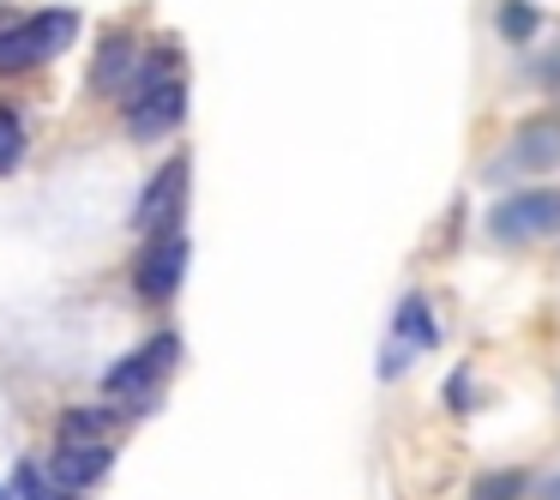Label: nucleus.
<instances>
[{
    "label": "nucleus",
    "instance_id": "obj_17",
    "mask_svg": "<svg viewBox=\"0 0 560 500\" xmlns=\"http://www.w3.org/2000/svg\"><path fill=\"white\" fill-rule=\"evenodd\" d=\"M536 85H542V91H555V97H560V49L548 55V61H536Z\"/></svg>",
    "mask_w": 560,
    "mask_h": 500
},
{
    "label": "nucleus",
    "instance_id": "obj_3",
    "mask_svg": "<svg viewBox=\"0 0 560 500\" xmlns=\"http://www.w3.org/2000/svg\"><path fill=\"white\" fill-rule=\"evenodd\" d=\"M548 170H560V109L530 115V121L512 127V139L482 163V182L506 187V182H530V175H548Z\"/></svg>",
    "mask_w": 560,
    "mask_h": 500
},
{
    "label": "nucleus",
    "instance_id": "obj_6",
    "mask_svg": "<svg viewBox=\"0 0 560 500\" xmlns=\"http://www.w3.org/2000/svg\"><path fill=\"white\" fill-rule=\"evenodd\" d=\"M182 211H187V158H170L158 175H151L145 194H139L133 230H145V242L175 235V230H182Z\"/></svg>",
    "mask_w": 560,
    "mask_h": 500
},
{
    "label": "nucleus",
    "instance_id": "obj_5",
    "mask_svg": "<svg viewBox=\"0 0 560 500\" xmlns=\"http://www.w3.org/2000/svg\"><path fill=\"white\" fill-rule=\"evenodd\" d=\"M440 344V319H434V302L422 290H410L392 314V332H386V350H380V380H404V368L416 356H428Z\"/></svg>",
    "mask_w": 560,
    "mask_h": 500
},
{
    "label": "nucleus",
    "instance_id": "obj_11",
    "mask_svg": "<svg viewBox=\"0 0 560 500\" xmlns=\"http://www.w3.org/2000/svg\"><path fill=\"white\" fill-rule=\"evenodd\" d=\"M139 73V49L127 37H109V49L97 55V67H91V85L97 91H127Z\"/></svg>",
    "mask_w": 560,
    "mask_h": 500
},
{
    "label": "nucleus",
    "instance_id": "obj_12",
    "mask_svg": "<svg viewBox=\"0 0 560 500\" xmlns=\"http://www.w3.org/2000/svg\"><path fill=\"white\" fill-rule=\"evenodd\" d=\"M536 488L530 464H500V470H482L470 482V500H524Z\"/></svg>",
    "mask_w": 560,
    "mask_h": 500
},
{
    "label": "nucleus",
    "instance_id": "obj_4",
    "mask_svg": "<svg viewBox=\"0 0 560 500\" xmlns=\"http://www.w3.org/2000/svg\"><path fill=\"white\" fill-rule=\"evenodd\" d=\"M79 37V13H37L19 31H0V73H25V67H43Z\"/></svg>",
    "mask_w": 560,
    "mask_h": 500
},
{
    "label": "nucleus",
    "instance_id": "obj_9",
    "mask_svg": "<svg viewBox=\"0 0 560 500\" xmlns=\"http://www.w3.org/2000/svg\"><path fill=\"white\" fill-rule=\"evenodd\" d=\"M49 476H55V488H73V495L79 488H97L109 476V446H61Z\"/></svg>",
    "mask_w": 560,
    "mask_h": 500
},
{
    "label": "nucleus",
    "instance_id": "obj_13",
    "mask_svg": "<svg viewBox=\"0 0 560 500\" xmlns=\"http://www.w3.org/2000/svg\"><path fill=\"white\" fill-rule=\"evenodd\" d=\"M109 422H115L109 410H73L67 416V446H103V428Z\"/></svg>",
    "mask_w": 560,
    "mask_h": 500
},
{
    "label": "nucleus",
    "instance_id": "obj_1",
    "mask_svg": "<svg viewBox=\"0 0 560 500\" xmlns=\"http://www.w3.org/2000/svg\"><path fill=\"white\" fill-rule=\"evenodd\" d=\"M182 115H187V85H182V61H175V49L139 61L133 85H127V127H133V139L175 133Z\"/></svg>",
    "mask_w": 560,
    "mask_h": 500
},
{
    "label": "nucleus",
    "instance_id": "obj_14",
    "mask_svg": "<svg viewBox=\"0 0 560 500\" xmlns=\"http://www.w3.org/2000/svg\"><path fill=\"white\" fill-rule=\"evenodd\" d=\"M440 398H446L452 416H470V404H476V368H470V362L452 368V374H446V392H440Z\"/></svg>",
    "mask_w": 560,
    "mask_h": 500
},
{
    "label": "nucleus",
    "instance_id": "obj_8",
    "mask_svg": "<svg viewBox=\"0 0 560 500\" xmlns=\"http://www.w3.org/2000/svg\"><path fill=\"white\" fill-rule=\"evenodd\" d=\"M182 271H187V235H158V242L145 247V259H139V295H151V302H170L175 290H182Z\"/></svg>",
    "mask_w": 560,
    "mask_h": 500
},
{
    "label": "nucleus",
    "instance_id": "obj_18",
    "mask_svg": "<svg viewBox=\"0 0 560 500\" xmlns=\"http://www.w3.org/2000/svg\"><path fill=\"white\" fill-rule=\"evenodd\" d=\"M536 500H560V470H548L542 482H536Z\"/></svg>",
    "mask_w": 560,
    "mask_h": 500
},
{
    "label": "nucleus",
    "instance_id": "obj_15",
    "mask_svg": "<svg viewBox=\"0 0 560 500\" xmlns=\"http://www.w3.org/2000/svg\"><path fill=\"white\" fill-rule=\"evenodd\" d=\"M19 151H25V133H19V115L7 109V103H0V175H7V170L19 163Z\"/></svg>",
    "mask_w": 560,
    "mask_h": 500
},
{
    "label": "nucleus",
    "instance_id": "obj_19",
    "mask_svg": "<svg viewBox=\"0 0 560 500\" xmlns=\"http://www.w3.org/2000/svg\"><path fill=\"white\" fill-rule=\"evenodd\" d=\"M0 500H7V488H0Z\"/></svg>",
    "mask_w": 560,
    "mask_h": 500
},
{
    "label": "nucleus",
    "instance_id": "obj_10",
    "mask_svg": "<svg viewBox=\"0 0 560 500\" xmlns=\"http://www.w3.org/2000/svg\"><path fill=\"white\" fill-rule=\"evenodd\" d=\"M542 31H548V13L536 0H494V37L506 49H530Z\"/></svg>",
    "mask_w": 560,
    "mask_h": 500
},
{
    "label": "nucleus",
    "instance_id": "obj_7",
    "mask_svg": "<svg viewBox=\"0 0 560 500\" xmlns=\"http://www.w3.org/2000/svg\"><path fill=\"white\" fill-rule=\"evenodd\" d=\"M175 356H182V344L163 332L158 344H145V350H133L127 362H115L109 374H103V392H115V398H145V392L163 380V368H170Z\"/></svg>",
    "mask_w": 560,
    "mask_h": 500
},
{
    "label": "nucleus",
    "instance_id": "obj_16",
    "mask_svg": "<svg viewBox=\"0 0 560 500\" xmlns=\"http://www.w3.org/2000/svg\"><path fill=\"white\" fill-rule=\"evenodd\" d=\"M13 500H55V495H49V470H37V464H19Z\"/></svg>",
    "mask_w": 560,
    "mask_h": 500
},
{
    "label": "nucleus",
    "instance_id": "obj_2",
    "mask_svg": "<svg viewBox=\"0 0 560 500\" xmlns=\"http://www.w3.org/2000/svg\"><path fill=\"white\" fill-rule=\"evenodd\" d=\"M560 235V187H506L488 206V242L500 247H536Z\"/></svg>",
    "mask_w": 560,
    "mask_h": 500
}]
</instances>
